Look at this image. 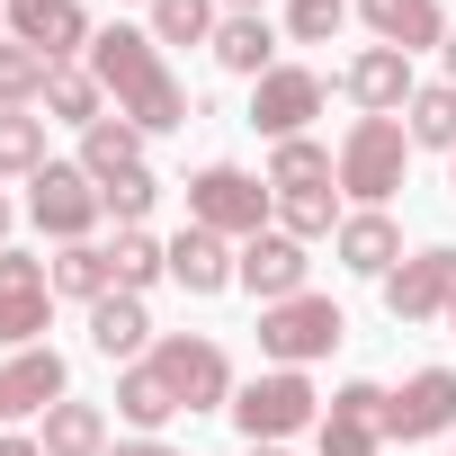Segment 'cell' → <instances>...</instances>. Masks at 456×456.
I'll return each instance as SVG.
<instances>
[{
	"instance_id": "6da1fadb",
	"label": "cell",
	"mask_w": 456,
	"mask_h": 456,
	"mask_svg": "<svg viewBox=\"0 0 456 456\" xmlns=\"http://www.w3.org/2000/svg\"><path fill=\"white\" fill-rule=\"evenodd\" d=\"M90 72H99V90L117 99V117H126V126H143V134L188 126V90L170 81V63H161L152 28H99V37H90Z\"/></svg>"
},
{
	"instance_id": "7a4b0ae2",
	"label": "cell",
	"mask_w": 456,
	"mask_h": 456,
	"mask_svg": "<svg viewBox=\"0 0 456 456\" xmlns=\"http://www.w3.org/2000/svg\"><path fill=\"white\" fill-rule=\"evenodd\" d=\"M269 215H278V188L251 179V170H233V161H206L188 179V224H206V233H224V242L269 233Z\"/></svg>"
},
{
	"instance_id": "3957f363",
	"label": "cell",
	"mask_w": 456,
	"mask_h": 456,
	"mask_svg": "<svg viewBox=\"0 0 456 456\" xmlns=\"http://www.w3.org/2000/svg\"><path fill=\"white\" fill-rule=\"evenodd\" d=\"M314 420H322V394L305 385V367H269V376L233 385V429H242L251 447H287V438L314 429Z\"/></svg>"
},
{
	"instance_id": "277c9868",
	"label": "cell",
	"mask_w": 456,
	"mask_h": 456,
	"mask_svg": "<svg viewBox=\"0 0 456 456\" xmlns=\"http://www.w3.org/2000/svg\"><path fill=\"white\" fill-rule=\"evenodd\" d=\"M331 161H340V188H349L358 206H385V197L403 188V170H411V134H403V117H358Z\"/></svg>"
},
{
	"instance_id": "5b68a950",
	"label": "cell",
	"mask_w": 456,
	"mask_h": 456,
	"mask_svg": "<svg viewBox=\"0 0 456 456\" xmlns=\"http://www.w3.org/2000/svg\"><path fill=\"white\" fill-rule=\"evenodd\" d=\"M152 367H161V385L179 394V411H233V358H224L206 331L152 340Z\"/></svg>"
},
{
	"instance_id": "8992f818",
	"label": "cell",
	"mask_w": 456,
	"mask_h": 456,
	"mask_svg": "<svg viewBox=\"0 0 456 456\" xmlns=\"http://www.w3.org/2000/svg\"><path fill=\"white\" fill-rule=\"evenodd\" d=\"M340 331H349V322H340V305H331V296H314V287H305V296H287V305H260V349H269L278 367H314V358H331V349H340Z\"/></svg>"
},
{
	"instance_id": "52a82bcc",
	"label": "cell",
	"mask_w": 456,
	"mask_h": 456,
	"mask_svg": "<svg viewBox=\"0 0 456 456\" xmlns=\"http://www.w3.org/2000/svg\"><path fill=\"white\" fill-rule=\"evenodd\" d=\"M28 215H37V233H54V242H90V224L108 206H99V179L81 161H45L28 179Z\"/></svg>"
},
{
	"instance_id": "ba28073f",
	"label": "cell",
	"mask_w": 456,
	"mask_h": 456,
	"mask_svg": "<svg viewBox=\"0 0 456 456\" xmlns=\"http://www.w3.org/2000/svg\"><path fill=\"white\" fill-rule=\"evenodd\" d=\"M45 314H54V260L0 251V349H45Z\"/></svg>"
},
{
	"instance_id": "9c48e42d",
	"label": "cell",
	"mask_w": 456,
	"mask_h": 456,
	"mask_svg": "<svg viewBox=\"0 0 456 456\" xmlns=\"http://www.w3.org/2000/svg\"><path fill=\"white\" fill-rule=\"evenodd\" d=\"M385 438H394V447L456 438V367H420L403 394H385Z\"/></svg>"
},
{
	"instance_id": "30bf717a",
	"label": "cell",
	"mask_w": 456,
	"mask_h": 456,
	"mask_svg": "<svg viewBox=\"0 0 456 456\" xmlns=\"http://www.w3.org/2000/svg\"><path fill=\"white\" fill-rule=\"evenodd\" d=\"M447 305H456V251L447 242H429V251H411L394 278H385V314L411 331V322H447Z\"/></svg>"
},
{
	"instance_id": "8fae6325",
	"label": "cell",
	"mask_w": 456,
	"mask_h": 456,
	"mask_svg": "<svg viewBox=\"0 0 456 456\" xmlns=\"http://www.w3.org/2000/svg\"><path fill=\"white\" fill-rule=\"evenodd\" d=\"M314 117H322V72L278 63V72H260V81H251V126H260L269 143H296Z\"/></svg>"
},
{
	"instance_id": "7c38bea8",
	"label": "cell",
	"mask_w": 456,
	"mask_h": 456,
	"mask_svg": "<svg viewBox=\"0 0 456 456\" xmlns=\"http://www.w3.org/2000/svg\"><path fill=\"white\" fill-rule=\"evenodd\" d=\"M314 438H322V456H385V385L349 376L331 394V411L314 420Z\"/></svg>"
},
{
	"instance_id": "4fadbf2b",
	"label": "cell",
	"mask_w": 456,
	"mask_h": 456,
	"mask_svg": "<svg viewBox=\"0 0 456 456\" xmlns=\"http://www.w3.org/2000/svg\"><path fill=\"white\" fill-rule=\"evenodd\" d=\"M305 278H314V260H305V242H296V233H251V242L233 251V287H251L260 305L305 296Z\"/></svg>"
},
{
	"instance_id": "5bb4252c",
	"label": "cell",
	"mask_w": 456,
	"mask_h": 456,
	"mask_svg": "<svg viewBox=\"0 0 456 456\" xmlns=\"http://www.w3.org/2000/svg\"><path fill=\"white\" fill-rule=\"evenodd\" d=\"M0 19H10V37H19V45H37L45 63H72V54H90V37H99L81 0H10Z\"/></svg>"
},
{
	"instance_id": "9a60e30c",
	"label": "cell",
	"mask_w": 456,
	"mask_h": 456,
	"mask_svg": "<svg viewBox=\"0 0 456 456\" xmlns=\"http://www.w3.org/2000/svg\"><path fill=\"white\" fill-rule=\"evenodd\" d=\"M63 394H72L63 349H10V358H0V429L28 420V411H54Z\"/></svg>"
},
{
	"instance_id": "2e32d148",
	"label": "cell",
	"mask_w": 456,
	"mask_h": 456,
	"mask_svg": "<svg viewBox=\"0 0 456 456\" xmlns=\"http://www.w3.org/2000/svg\"><path fill=\"white\" fill-rule=\"evenodd\" d=\"M340 90L358 99V117H403L420 81H411V54H403V45H367V54H349Z\"/></svg>"
},
{
	"instance_id": "e0dca14e",
	"label": "cell",
	"mask_w": 456,
	"mask_h": 456,
	"mask_svg": "<svg viewBox=\"0 0 456 456\" xmlns=\"http://www.w3.org/2000/svg\"><path fill=\"white\" fill-rule=\"evenodd\" d=\"M331 251H340V269H358V278H376V287L403 269V233H394V215H385V206H358V215H340Z\"/></svg>"
},
{
	"instance_id": "ac0fdd59",
	"label": "cell",
	"mask_w": 456,
	"mask_h": 456,
	"mask_svg": "<svg viewBox=\"0 0 456 456\" xmlns=\"http://www.w3.org/2000/svg\"><path fill=\"white\" fill-rule=\"evenodd\" d=\"M90 349L99 358H152V314H143V296H99L90 305Z\"/></svg>"
},
{
	"instance_id": "d6986e66",
	"label": "cell",
	"mask_w": 456,
	"mask_h": 456,
	"mask_svg": "<svg viewBox=\"0 0 456 456\" xmlns=\"http://www.w3.org/2000/svg\"><path fill=\"white\" fill-rule=\"evenodd\" d=\"M170 278H179L188 296H224V287H233V242L206 233V224H188V233L170 242Z\"/></svg>"
},
{
	"instance_id": "ffe728a7",
	"label": "cell",
	"mask_w": 456,
	"mask_h": 456,
	"mask_svg": "<svg viewBox=\"0 0 456 456\" xmlns=\"http://www.w3.org/2000/svg\"><path fill=\"white\" fill-rule=\"evenodd\" d=\"M358 10H367L376 45H403V54H420V45H447L438 0H358Z\"/></svg>"
},
{
	"instance_id": "44dd1931",
	"label": "cell",
	"mask_w": 456,
	"mask_h": 456,
	"mask_svg": "<svg viewBox=\"0 0 456 456\" xmlns=\"http://www.w3.org/2000/svg\"><path fill=\"white\" fill-rule=\"evenodd\" d=\"M215 63L233 72V81H260V72H278V37H269V19L260 10H233L215 28Z\"/></svg>"
},
{
	"instance_id": "7402d4cb",
	"label": "cell",
	"mask_w": 456,
	"mask_h": 456,
	"mask_svg": "<svg viewBox=\"0 0 456 456\" xmlns=\"http://www.w3.org/2000/svg\"><path fill=\"white\" fill-rule=\"evenodd\" d=\"M117 420H126L134 438H152L161 420H179V394L161 385V367H152V358H134V367L117 376Z\"/></svg>"
},
{
	"instance_id": "603a6c76",
	"label": "cell",
	"mask_w": 456,
	"mask_h": 456,
	"mask_svg": "<svg viewBox=\"0 0 456 456\" xmlns=\"http://www.w3.org/2000/svg\"><path fill=\"white\" fill-rule=\"evenodd\" d=\"M45 117L90 134V126L108 117V90H99V72H90V63H54V81H45Z\"/></svg>"
},
{
	"instance_id": "cb8c5ba5",
	"label": "cell",
	"mask_w": 456,
	"mask_h": 456,
	"mask_svg": "<svg viewBox=\"0 0 456 456\" xmlns=\"http://www.w3.org/2000/svg\"><path fill=\"white\" fill-rule=\"evenodd\" d=\"M37 447H45V456H108V411L63 394V403L45 411V438H37Z\"/></svg>"
},
{
	"instance_id": "d4e9b609",
	"label": "cell",
	"mask_w": 456,
	"mask_h": 456,
	"mask_svg": "<svg viewBox=\"0 0 456 456\" xmlns=\"http://www.w3.org/2000/svg\"><path fill=\"white\" fill-rule=\"evenodd\" d=\"M269 188H278V197H305V188H340V161H331L314 134H296V143H278V152H269Z\"/></svg>"
},
{
	"instance_id": "484cf974",
	"label": "cell",
	"mask_w": 456,
	"mask_h": 456,
	"mask_svg": "<svg viewBox=\"0 0 456 456\" xmlns=\"http://www.w3.org/2000/svg\"><path fill=\"white\" fill-rule=\"evenodd\" d=\"M81 170H90V179L143 170V126H126V117H99V126L81 134Z\"/></svg>"
},
{
	"instance_id": "4316f807",
	"label": "cell",
	"mask_w": 456,
	"mask_h": 456,
	"mask_svg": "<svg viewBox=\"0 0 456 456\" xmlns=\"http://www.w3.org/2000/svg\"><path fill=\"white\" fill-rule=\"evenodd\" d=\"M54 296H81V305L117 296V260H108V242H63V260H54Z\"/></svg>"
},
{
	"instance_id": "83f0119b",
	"label": "cell",
	"mask_w": 456,
	"mask_h": 456,
	"mask_svg": "<svg viewBox=\"0 0 456 456\" xmlns=\"http://www.w3.org/2000/svg\"><path fill=\"white\" fill-rule=\"evenodd\" d=\"M403 134L429 143V152H456V81H420L411 108H403Z\"/></svg>"
},
{
	"instance_id": "f1b7e54d",
	"label": "cell",
	"mask_w": 456,
	"mask_h": 456,
	"mask_svg": "<svg viewBox=\"0 0 456 456\" xmlns=\"http://www.w3.org/2000/svg\"><path fill=\"white\" fill-rule=\"evenodd\" d=\"M45 81H54V63L37 45L0 37V108H45Z\"/></svg>"
},
{
	"instance_id": "f546056e",
	"label": "cell",
	"mask_w": 456,
	"mask_h": 456,
	"mask_svg": "<svg viewBox=\"0 0 456 456\" xmlns=\"http://www.w3.org/2000/svg\"><path fill=\"white\" fill-rule=\"evenodd\" d=\"M37 170H45V117L0 108V179H37Z\"/></svg>"
},
{
	"instance_id": "4dcf8cb0",
	"label": "cell",
	"mask_w": 456,
	"mask_h": 456,
	"mask_svg": "<svg viewBox=\"0 0 456 456\" xmlns=\"http://www.w3.org/2000/svg\"><path fill=\"white\" fill-rule=\"evenodd\" d=\"M108 260H117V287H126V296H143L152 278H170V242H152L143 224H126V233L108 242Z\"/></svg>"
},
{
	"instance_id": "1f68e13d",
	"label": "cell",
	"mask_w": 456,
	"mask_h": 456,
	"mask_svg": "<svg viewBox=\"0 0 456 456\" xmlns=\"http://www.w3.org/2000/svg\"><path fill=\"white\" fill-rule=\"evenodd\" d=\"M215 0H152V45H215Z\"/></svg>"
},
{
	"instance_id": "d6a6232c",
	"label": "cell",
	"mask_w": 456,
	"mask_h": 456,
	"mask_svg": "<svg viewBox=\"0 0 456 456\" xmlns=\"http://www.w3.org/2000/svg\"><path fill=\"white\" fill-rule=\"evenodd\" d=\"M278 233H296V242H314V233H340V197H331V188L278 197Z\"/></svg>"
},
{
	"instance_id": "836d02e7",
	"label": "cell",
	"mask_w": 456,
	"mask_h": 456,
	"mask_svg": "<svg viewBox=\"0 0 456 456\" xmlns=\"http://www.w3.org/2000/svg\"><path fill=\"white\" fill-rule=\"evenodd\" d=\"M152 197H161V179H152V170H117V179H99V206L117 215V233L152 215Z\"/></svg>"
},
{
	"instance_id": "e575fe53",
	"label": "cell",
	"mask_w": 456,
	"mask_h": 456,
	"mask_svg": "<svg viewBox=\"0 0 456 456\" xmlns=\"http://www.w3.org/2000/svg\"><path fill=\"white\" fill-rule=\"evenodd\" d=\"M340 19H349V0H296V10H287V37H296V45H331Z\"/></svg>"
},
{
	"instance_id": "d590c367",
	"label": "cell",
	"mask_w": 456,
	"mask_h": 456,
	"mask_svg": "<svg viewBox=\"0 0 456 456\" xmlns=\"http://www.w3.org/2000/svg\"><path fill=\"white\" fill-rule=\"evenodd\" d=\"M108 456H179V447H161V438H126V447H108Z\"/></svg>"
},
{
	"instance_id": "8d00e7d4",
	"label": "cell",
	"mask_w": 456,
	"mask_h": 456,
	"mask_svg": "<svg viewBox=\"0 0 456 456\" xmlns=\"http://www.w3.org/2000/svg\"><path fill=\"white\" fill-rule=\"evenodd\" d=\"M0 456H45L37 438H19V429H0Z\"/></svg>"
},
{
	"instance_id": "74e56055",
	"label": "cell",
	"mask_w": 456,
	"mask_h": 456,
	"mask_svg": "<svg viewBox=\"0 0 456 456\" xmlns=\"http://www.w3.org/2000/svg\"><path fill=\"white\" fill-rule=\"evenodd\" d=\"M0 251H10V197H0Z\"/></svg>"
},
{
	"instance_id": "f35d334b",
	"label": "cell",
	"mask_w": 456,
	"mask_h": 456,
	"mask_svg": "<svg viewBox=\"0 0 456 456\" xmlns=\"http://www.w3.org/2000/svg\"><path fill=\"white\" fill-rule=\"evenodd\" d=\"M447 81H456V37H447Z\"/></svg>"
},
{
	"instance_id": "ab89813d",
	"label": "cell",
	"mask_w": 456,
	"mask_h": 456,
	"mask_svg": "<svg viewBox=\"0 0 456 456\" xmlns=\"http://www.w3.org/2000/svg\"><path fill=\"white\" fill-rule=\"evenodd\" d=\"M447 188H456V152H447Z\"/></svg>"
},
{
	"instance_id": "60d3db41",
	"label": "cell",
	"mask_w": 456,
	"mask_h": 456,
	"mask_svg": "<svg viewBox=\"0 0 456 456\" xmlns=\"http://www.w3.org/2000/svg\"><path fill=\"white\" fill-rule=\"evenodd\" d=\"M233 10H260V0H233Z\"/></svg>"
},
{
	"instance_id": "b9f144b4",
	"label": "cell",
	"mask_w": 456,
	"mask_h": 456,
	"mask_svg": "<svg viewBox=\"0 0 456 456\" xmlns=\"http://www.w3.org/2000/svg\"><path fill=\"white\" fill-rule=\"evenodd\" d=\"M447 331H456V305H447Z\"/></svg>"
},
{
	"instance_id": "7bdbcfd3",
	"label": "cell",
	"mask_w": 456,
	"mask_h": 456,
	"mask_svg": "<svg viewBox=\"0 0 456 456\" xmlns=\"http://www.w3.org/2000/svg\"><path fill=\"white\" fill-rule=\"evenodd\" d=\"M260 456H287V447H260Z\"/></svg>"
},
{
	"instance_id": "ee69618b",
	"label": "cell",
	"mask_w": 456,
	"mask_h": 456,
	"mask_svg": "<svg viewBox=\"0 0 456 456\" xmlns=\"http://www.w3.org/2000/svg\"><path fill=\"white\" fill-rule=\"evenodd\" d=\"M0 37H10V19H0Z\"/></svg>"
},
{
	"instance_id": "f6af8a7d",
	"label": "cell",
	"mask_w": 456,
	"mask_h": 456,
	"mask_svg": "<svg viewBox=\"0 0 456 456\" xmlns=\"http://www.w3.org/2000/svg\"><path fill=\"white\" fill-rule=\"evenodd\" d=\"M447 456H456V438H447Z\"/></svg>"
},
{
	"instance_id": "bcb514c9",
	"label": "cell",
	"mask_w": 456,
	"mask_h": 456,
	"mask_svg": "<svg viewBox=\"0 0 456 456\" xmlns=\"http://www.w3.org/2000/svg\"><path fill=\"white\" fill-rule=\"evenodd\" d=\"M143 10H152V0H143Z\"/></svg>"
}]
</instances>
